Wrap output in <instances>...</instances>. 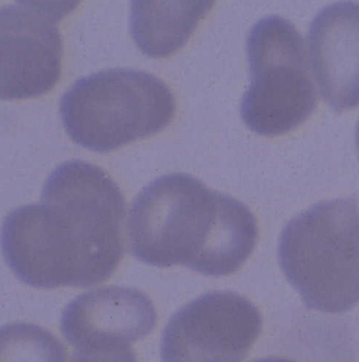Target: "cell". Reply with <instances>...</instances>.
Here are the masks:
<instances>
[{
	"mask_svg": "<svg viewBox=\"0 0 359 362\" xmlns=\"http://www.w3.org/2000/svg\"><path fill=\"white\" fill-rule=\"evenodd\" d=\"M124 218L126 200L113 178L93 163L68 160L47 178L40 202L8 213L2 251L28 286L88 288L122 262Z\"/></svg>",
	"mask_w": 359,
	"mask_h": 362,
	"instance_id": "cell-1",
	"label": "cell"
},
{
	"mask_svg": "<svg viewBox=\"0 0 359 362\" xmlns=\"http://www.w3.org/2000/svg\"><path fill=\"white\" fill-rule=\"evenodd\" d=\"M133 256L157 268L188 267L212 277L231 275L254 251L257 221L240 200L184 173L160 176L131 206Z\"/></svg>",
	"mask_w": 359,
	"mask_h": 362,
	"instance_id": "cell-2",
	"label": "cell"
},
{
	"mask_svg": "<svg viewBox=\"0 0 359 362\" xmlns=\"http://www.w3.org/2000/svg\"><path fill=\"white\" fill-rule=\"evenodd\" d=\"M278 262L309 309H353L359 303L358 199L322 202L291 219L279 238Z\"/></svg>",
	"mask_w": 359,
	"mask_h": 362,
	"instance_id": "cell-3",
	"label": "cell"
},
{
	"mask_svg": "<svg viewBox=\"0 0 359 362\" xmlns=\"http://www.w3.org/2000/svg\"><path fill=\"white\" fill-rule=\"evenodd\" d=\"M175 111V97L163 79L131 68L105 69L81 77L59 101L71 139L100 153L160 132Z\"/></svg>",
	"mask_w": 359,
	"mask_h": 362,
	"instance_id": "cell-4",
	"label": "cell"
},
{
	"mask_svg": "<svg viewBox=\"0 0 359 362\" xmlns=\"http://www.w3.org/2000/svg\"><path fill=\"white\" fill-rule=\"evenodd\" d=\"M247 56L251 81L240 116L258 135L274 137L304 124L317 105L304 38L278 15L259 19L249 32Z\"/></svg>",
	"mask_w": 359,
	"mask_h": 362,
	"instance_id": "cell-5",
	"label": "cell"
},
{
	"mask_svg": "<svg viewBox=\"0 0 359 362\" xmlns=\"http://www.w3.org/2000/svg\"><path fill=\"white\" fill-rule=\"evenodd\" d=\"M261 329V314L248 298L231 291L208 292L170 319L161 361L242 362Z\"/></svg>",
	"mask_w": 359,
	"mask_h": 362,
	"instance_id": "cell-6",
	"label": "cell"
},
{
	"mask_svg": "<svg viewBox=\"0 0 359 362\" xmlns=\"http://www.w3.org/2000/svg\"><path fill=\"white\" fill-rule=\"evenodd\" d=\"M74 2L15 1L0 8L1 98L46 94L61 74L64 45L58 21Z\"/></svg>",
	"mask_w": 359,
	"mask_h": 362,
	"instance_id": "cell-7",
	"label": "cell"
},
{
	"mask_svg": "<svg viewBox=\"0 0 359 362\" xmlns=\"http://www.w3.org/2000/svg\"><path fill=\"white\" fill-rule=\"evenodd\" d=\"M151 299L134 288L107 286L83 293L62 313L60 327L75 349L100 344H130L156 325Z\"/></svg>",
	"mask_w": 359,
	"mask_h": 362,
	"instance_id": "cell-8",
	"label": "cell"
},
{
	"mask_svg": "<svg viewBox=\"0 0 359 362\" xmlns=\"http://www.w3.org/2000/svg\"><path fill=\"white\" fill-rule=\"evenodd\" d=\"M308 44L322 98L335 111L359 105V4H329L314 17Z\"/></svg>",
	"mask_w": 359,
	"mask_h": 362,
	"instance_id": "cell-9",
	"label": "cell"
},
{
	"mask_svg": "<svg viewBox=\"0 0 359 362\" xmlns=\"http://www.w3.org/2000/svg\"><path fill=\"white\" fill-rule=\"evenodd\" d=\"M213 4L210 1H132L133 40L148 56L171 55L186 44Z\"/></svg>",
	"mask_w": 359,
	"mask_h": 362,
	"instance_id": "cell-10",
	"label": "cell"
},
{
	"mask_svg": "<svg viewBox=\"0 0 359 362\" xmlns=\"http://www.w3.org/2000/svg\"><path fill=\"white\" fill-rule=\"evenodd\" d=\"M0 362H66V353L48 329L15 322L1 327Z\"/></svg>",
	"mask_w": 359,
	"mask_h": 362,
	"instance_id": "cell-11",
	"label": "cell"
},
{
	"mask_svg": "<svg viewBox=\"0 0 359 362\" xmlns=\"http://www.w3.org/2000/svg\"><path fill=\"white\" fill-rule=\"evenodd\" d=\"M72 362H139L130 344H100L75 349Z\"/></svg>",
	"mask_w": 359,
	"mask_h": 362,
	"instance_id": "cell-12",
	"label": "cell"
},
{
	"mask_svg": "<svg viewBox=\"0 0 359 362\" xmlns=\"http://www.w3.org/2000/svg\"><path fill=\"white\" fill-rule=\"evenodd\" d=\"M252 362H295L291 359L283 358V357H266V358H259Z\"/></svg>",
	"mask_w": 359,
	"mask_h": 362,
	"instance_id": "cell-13",
	"label": "cell"
},
{
	"mask_svg": "<svg viewBox=\"0 0 359 362\" xmlns=\"http://www.w3.org/2000/svg\"><path fill=\"white\" fill-rule=\"evenodd\" d=\"M356 144H358V154H359V120L358 122V127H356Z\"/></svg>",
	"mask_w": 359,
	"mask_h": 362,
	"instance_id": "cell-14",
	"label": "cell"
}]
</instances>
